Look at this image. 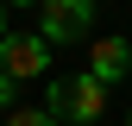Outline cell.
Instances as JSON below:
<instances>
[{
    "instance_id": "1",
    "label": "cell",
    "mask_w": 132,
    "mask_h": 126,
    "mask_svg": "<svg viewBox=\"0 0 132 126\" xmlns=\"http://www.w3.org/2000/svg\"><path fill=\"white\" fill-rule=\"evenodd\" d=\"M44 107H51L57 120H76V126H94L107 114V82L101 76H63V82H51V94H44Z\"/></svg>"
},
{
    "instance_id": "2",
    "label": "cell",
    "mask_w": 132,
    "mask_h": 126,
    "mask_svg": "<svg viewBox=\"0 0 132 126\" xmlns=\"http://www.w3.org/2000/svg\"><path fill=\"white\" fill-rule=\"evenodd\" d=\"M51 51L57 44L44 38H31V32H0V69L13 76V82H44V76H51Z\"/></svg>"
},
{
    "instance_id": "3",
    "label": "cell",
    "mask_w": 132,
    "mask_h": 126,
    "mask_svg": "<svg viewBox=\"0 0 132 126\" xmlns=\"http://www.w3.org/2000/svg\"><path fill=\"white\" fill-rule=\"evenodd\" d=\"M38 32L51 44H82L94 32V0H38Z\"/></svg>"
},
{
    "instance_id": "4",
    "label": "cell",
    "mask_w": 132,
    "mask_h": 126,
    "mask_svg": "<svg viewBox=\"0 0 132 126\" xmlns=\"http://www.w3.org/2000/svg\"><path fill=\"white\" fill-rule=\"evenodd\" d=\"M88 76H101L107 88H120L132 76V38H88Z\"/></svg>"
},
{
    "instance_id": "5",
    "label": "cell",
    "mask_w": 132,
    "mask_h": 126,
    "mask_svg": "<svg viewBox=\"0 0 132 126\" xmlns=\"http://www.w3.org/2000/svg\"><path fill=\"white\" fill-rule=\"evenodd\" d=\"M0 126H63L51 107H13V114H0Z\"/></svg>"
},
{
    "instance_id": "6",
    "label": "cell",
    "mask_w": 132,
    "mask_h": 126,
    "mask_svg": "<svg viewBox=\"0 0 132 126\" xmlns=\"http://www.w3.org/2000/svg\"><path fill=\"white\" fill-rule=\"evenodd\" d=\"M19 88H25V82H13V76L0 69V114H13V107H19Z\"/></svg>"
},
{
    "instance_id": "7",
    "label": "cell",
    "mask_w": 132,
    "mask_h": 126,
    "mask_svg": "<svg viewBox=\"0 0 132 126\" xmlns=\"http://www.w3.org/2000/svg\"><path fill=\"white\" fill-rule=\"evenodd\" d=\"M0 32H6V0H0Z\"/></svg>"
},
{
    "instance_id": "8",
    "label": "cell",
    "mask_w": 132,
    "mask_h": 126,
    "mask_svg": "<svg viewBox=\"0 0 132 126\" xmlns=\"http://www.w3.org/2000/svg\"><path fill=\"white\" fill-rule=\"evenodd\" d=\"M6 6H38V0H6Z\"/></svg>"
},
{
    "instance_id": "9",
    "label": "cell",
    "mask_w": 132,
    "mask_h": 126,
    "mask_svg": "<svg viewBox=\"0 0 132 126\" xmlns=\"http://www.w3.org/2000/svg\"><path fill=\"white\" fill-rule=\"evenodd\" d=\"M126 126H132V114H126Z\"/></svg>"
}]
</instances>
